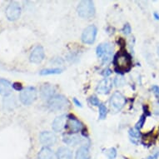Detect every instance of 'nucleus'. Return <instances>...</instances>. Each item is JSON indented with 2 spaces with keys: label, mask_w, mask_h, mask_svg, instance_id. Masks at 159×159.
<instances>
[{
  "label": "nucleus",
  "mask_w": 159,
  "mask_h": 159,
  "mask_svg": "<svg viewBox=\"0 0 159 159\" xmlns=\"http://www.w3.org/2000/svg\"><path fill=\"white\" fill-rule=\"evenodd\" d=\"M73 102H75V104L77 105V106H78V107H82L81 102H79V101H78V99H77V98L73 99Z\"/></svg>",
  "instance_id": "2f4dec72"
},
{
  "label": "nucleus",
  "mask_w": 159,
  "mask_h": 159,
  "mask_svg": "<svg viewBox=\"0 0 159 159\" xmlns=\"http://www.w3.org/2000/svg\"><path fill=\"white\" fill-rule=\"evenodd\" d=\"M78 13L81 18H92L95 14V8H94L93 3L89 0L80 2L78 6Z\"/></svg>",
  "instance_id": "f03ea898"
},
{
  "label": "nucleus",
  "mask_w": 159,
  "mask_h": 159,
  "mask_svg": "<svg viewBox=\"0 0 159 159\" xmlns=\"http://www.w3.org/2000/svg\"><path fill=\"white\" fill-rule=\"evenodd\" d=\"M152 92L154 93V94L156 95L157 98H159V87L154 85V86H152Z\"/></svg>",
  "instance_id": "c85d7f7f"
},
{
  "label": "nucleus",
  "mask_w": 159,
  "mask_h": 159,
  "mask_svg": "<svg viewBox=\"0 0 159 159\" xmlns=\"http://www.w3.org/2000/svg\"><path fill=\"white\" fill-rule=\"evenodd\" d=\"M68 117L66 115H61L57 117L52 123V129L55 132H61L67 126Z\"/></svg>",
  "instance_id": "f8f14e48"
},
{
  "label": "nucleus",
  "mask_w": 159,
  "mask_h": 159,
  "mask_svg": "<svg viewBox=\"0 0 159 159\" xmlns=\"http://www.w3.org/2000/svg\"><path fill=\"white\" fill-rule=\"evenodd\" d=\"M154 113L156 115H159V101L158 102H157L155 103V106H154Z\"/></svg>",
  "instance_id": "c756f323"
},
{
  "label": "nucleus",
  "mask_w": 159,
  "mask_h": 159,
  "mask_svg": "<svg viewBox=\"0 0 159 159\" xmlns=\"http://www.w3.org/2000/svg\"><path fill=\"white\" fill-rule=\"evenodd\" d=\"M21 15V8L17 2H11L6 8V16L9 21H15Z\"/></svg>",
  "instance_id": "423d86ee"
},
{
  "label": "nucleus",
  "mask_w": 159,
  "mask_h": 159,
  "mask_svg": "<svg viewBox=\"0 0 159 159\" xmlns=\"http://www.w3.org/2000/svg\"><path fill=\"white\" fill-rule=\"evenodd\" d=\"M38 159H54L53 152L52 150L47 147H44L41 149L38 155Z\"/></svg>",
  "instance_id": "a211bd4d"
},
{
  "label": "nucleus",
  "mask_w": 159,
  "mask_h": 159,
  "mask_svg": "<svg viewBox=\"0 0 159 159\" xmlns=\"http://www.w3.org/2000/svg\"><path fill=\"white\" fill-rule=\"evenodd\" d=\"M113 48L109 43H102L97 48V55L98 57H102L103 63H108L112 56Z\"/></svg>",
  "instance_id": "39448f33"
},
{
  "label": "nucleus",
  "mask_w": 159,
  "mask_h": 159,
  "mask_svg": "<svg viewBox=\"0 0 159 159\" xmlns=\"http://www.w3.org/2000/svg\"><path fill=\"white\" fill-rule=\"evenodd\" d=\"M105 153H106V155H107V157L109 159H114L116 157V156H117V151L113 148L107 149Z\"/></svg>",
  "instance_id": "4be33fe9"
},
{
  "label": "nucleus",
  "mask_w": 159,
  "mask_h": 159,
  "mask_svg": "<svg viewBox=\"0 0 159 159\" xmlns=\"http://www.w3.org/2000/svg\"><path fill=\"white\" fill-rule=\"evenodd\" d=\"M129 134H130L131 137L133 138H139L140 137V132L138 129L136 128H133V129H130L129 130Z\"/></svg>",
  "instance_id": "b1692460"
},
{
  "label": "nucleus",
  "mask_w": 159,
  "mask_h": 159,
  "mask_svg": "<svg viewBox=\"0 0 159 159\" xmlns=\"http://www.w3.org/2000/svg\"><path fill=\"white\" fill-rule=\"evenodd\" d=\"M115 84H116V86H121L122 84L124 83V80H123V78H118V77H117V78H115V81H114Z\"/></svg>",
  "instance_id": "a878e982"
},
{
  "label": "nucleus",
  "mask_w": 159,
  "mask_h": 159,
  "mask_svg": "<svg viewBox=\"0 0 159 159\" xmlns=\"http://www.w3.org/2000/svg\"><path fill=\"white\" fill-rule=\"evenodd\" d=\"M12 93V84L6 79H0V94L8 97Z\"/></svg>",
  "instance_id": "2eb2a0df"
},
{
  "label": "nucleus",
  "mask_w": 159,
  "mask_h": 159,
  "mask_svg": "<svg viewBox=\"0 0 159 159\" xmlns=\"http://www.w3.org/2000/svg\"><path fill=\"white\" fill-rule=\"evenodd\" d=\"M62 72L60 68H48V69H43L40 72L41 75H51V74H59Z\"/></svg>",
  "instance_id": "aec40b11"
},
{
  "label": "nucleus",
  "mask_w": 159,
  "mask_h": 159,
  "mask_svg": "<svg viewBox=\"0 0 159 159\" xmlns=\"http://www.w3.org/2000/svg\"><path fill=\"white\" fill-rule=\"evenodd\" d=\"M19 99L23 104H32L37 99V90L33 87H29L23 89L19 94Z\"/></svg>",
  "instance_id": "20e7f679"
},
{
  "label": "nucleus",
  "mask_w": 159,
  "mask_h": 159,
  "mask_svg": "<svg viewBox=\"0 0 159 159\" xmlns=\"http://www.w3.org/2000/svg\"><path fill=\"white\" fill-rule=\"evenodd\" d=\"M145 121H146V116L145 115H143L140 118H139V121H138L137 124L135 126L136 129H138V130H140L142 128H143V126L144 123H145Z\"/></svg>",
  "instance_id": "5701e85b"
},
{
  "label": "nucleus",
  "mask_w": 159,
  "mask_h": 159,
  "mask_svg": "<svg viewBox=\"0 0 159 159\" xmlns=\"http://www.w3.org/2000/svg\"><path fill=\"white\" fill-rule=\"evenodd\" d=\"M97 35V28L94 25H90L84 29L82 34V40L84 43L92 44L93 43Z\"/></svg>",
  "instance_id": "6e6552de"
},
{
  "label": "nucleus",
  "mask_w": 159,
  "mask_h": 159,
  "mask_svg": "<svg viewBox=\"0 0 159 159\" xmlns=\"http://www.w3.org/2000/svg\"><path fill=\"white\" fill-rule=\"evenodd\" d=\"M89 102L92 105H94V106H99V100L98 99V98L95 96H92L90 98H89Z\"/></svg>",
  "instance_id": "393cba45"
},
{
  "label": "nucleus",
  "mask_w": 159,
  "mask_h": 159,
  "mask_svg": "<svg viewBox=\"0 0 159 159\" xmlns=\"http://www.w3.org/2000/svg\"><path fill=\"white\" fill-rule=\"evenodd\" d=\"M107 107H105L104 104L99 105V117H100V119H104L107 116Z\"/></svg>",
  "instance_id": "412c9836"
},
{
  "label": "nucleus",
  "mask_w": 159,
  "mask_h": 159,
  "mask_svg": "<svg viewBox=\"0 0 159 159\" xmlns=\"http://www.w3.org/2000/svg\"><path fill=\"white\" fill-rule=\"evenodd\" d=\"M30 61L32 63H41L44 58V50L41 46H37L30 54Z\"/></svg>",
  "instance_id": "9d476101"
},
{
  "label": "nucleus",
  "mask_w": 159,
  "mask_h": 159,
  "mask_svg": "<svg viewBox=\"0 0 159 159\" xmlns=\"http://www.w3.org/2000/svg\"><path fill=\"white\" fill-rule=\"evenodd\" d=\"M12 88L15 89V90H18V91H19V90L22 91V84H19V83H14V84H13Z\"/></svg>",
  "instance_id": "cd10ccee"
},
{
  "label": "nucleus",
  "mask_w": 159,
  "mask_h": 159,
  "mask_svg": "<svg viewBox=\"0 0 159 159\" xmlns=\"http://www.w3.org/2000/svg\"><path fill=\"white\" fill-rule=\"evenodd\" d=\"M158 156H159V152H157V153L153 154V155H152V156H150L149 157H148L147 159H157Z\"/></svg>",
  "instance_id": "7c9ffc66"
},
{
  "label": "nucleus",
  "mask_w": 159,
  "mask_h": 159,
  "mask_svg": "<svg viewBox=\"0 0 159 159\" xmlns=\"http://www.w3.org/2000/svg\"><path fill=\"white\" fill-rule=\"evenodd\" d=\"M37 159H38V158H37Z\"/></svg>",
  "instance_id": "f704fd0d"
},
{
  "label": "nucleus",
  "mask_w": 159,
  "mask_h": 159,
  "mask_svg": "<svg viewBox=\"0 0 159 159\" xmlns=\"http://www.w3.org/2000/svg\"><path fill=\"white\" fill-rule=\"evenodd\" d=\"M68 106V99L63 95H55L48 100V107L52 111L63 110Z\"/></svg>",
  "instance_id": "7ed1b4c3"
},
{
  "label": "nucleus",
  "mask_w": 159,
  "mask_h": 159,
  "mask_svg": "<svg viewBox=\"0 0 159 159\" xmlns=\"http://www.w3.org/2000/svg\"><path fill=\"white\" fill-rule=\"evenodd\" d=\"M157 53H158V55H159V47H158V48H157Z\"/></svg>",
  "instance_id": "72a5a7b5"
},
{
  "label": "nucleus",
  "mask_w": 159,
  "mask_h": 159,
  "mask_svg": "<svg viewBox=\"0 0 159 159\" xmlns=\"http://www.w3.org/2000/svg\"><path fill=\"white\" fill-rule=\"evenodd\" d=\"M67 127H68V130L70 131L72 133H76L78 132L83 129V124L81 122H79L78 119H76L75 117H70L68 118V122H67Z\"/></svg>",
  "instance_id": "9b49d317"
},
{
  "label": "nucleus",
  "mask_w": 159,
  "mask_h": 159,
  "mask_svg": "<svg viewBox=\"0 0 159 159\" xmlns=\"http://www.w3.org/2000/svg\"><path fill=\"white\" fill-rule=\"evenodd\" d=\"M154 17H155V18H156V19H157V20H158L159 19V15L158 14H157V13H154Z\"/></svg>",
  "instance_id": "473e14b6"
},
{
  "label": "nucleus",
  "mask_w": 159,
  "mask_h": 159,
  "mask_svg": "<svg viewBox=\"0 0 159 159\" xmlns=\"http://www.w3.org/2000/svg\"><path fill=\"white\" fill-rule=\"evenodd\" d=\"M111 89H112V81L109 78H105L99 83L96 90L98 93L107 94L111 91Z\"/></svg>",
  "instance_id": "4468645a"
},
{
  "label": "nucleus",
  "mask_w": 159,
  "mask_h": 159,
  "mask_svg": "<svg viewBox=\"0 0 159 159\" xmlns=\"http://www.w3.org/2000/svg\"><path fill=\"white\" fill-rule=\"evenodd\" d=\"M123 32L125 34H129L131 33V27L129 24H125L124 25V27H123Z\"/></svg>",
  "instance_id": "bb28decb"
},
{
  "label": "nucleus",
  "mask_w": 159,
  "mask_h": 159,
  "mask_svg": "<svg viewBox=\"0 0 159 159\" xmlns=\"http://www.w3.org/2000/svg\"><path fill=\"white\" fill-rule=\"evenodd\" d=\"M89 149L86 147H81L78 149L75 159H89Z\"/></svg>",
  "instance_id": "6ab92c4d"
},
{
  "label": "nucleus",
  "mask_w": 159,
  "mask_h": 159,
  "mask_svg": "<svg viewBox=\"0 0 159 159\" xmlns=\"http://www.w3.org/2000/svg\"><path fill=\"white\" fill-rule=\"evenodd\" d=\"M39 140L43 145H44L45 147H48L52 146L56 143L57 138L54 133H51V132H43L40 133Z\"/></svg>",
  "instance_id": "1a4fd4ad"
},
{
  "label": "nucleus",
  "mask_w": 159,
  "mask_h": 159,
  "mask_svg": "<svg viewBox=\"0 0 159 159\" xmlns=\"http://www.w3.org/2000/svg\"><path fill=\"white\" fill-rule=\"evenodd\" d=\"M54 93V87L50 84H44L41 87V89H40V95L43 100H49L50 98H52Z\"/></svg>",
  "instance_id": "ddd939ff"
},
{
  "label": "nucleus",
  "mask_w": 159,
  "mask_h": 159,
  "mask_svg": "<svg viewBox=\"0 0 159 159\" xmlns=\"http://www.w3.org/2000/svg\"><path fill=\"white\" fill-rule=\"evenodd\" d=\"M126 104V98L119 92H116L112 94L110 98V106L114 111H119Z\"/></svg>",
  "instance_id": "0eeeda50"
},
{
  "label": "nucleus",
  "mask_w": 159,
  "mask_h": 159,
  "mask_svg": "<svg viewBox=\"0 0 159 159\" xmlns=\"http://www.w3.org/2000/svg\"><path fill=\"white\" fill-rule=\"evenodd\" d=\"M57 159H73V153L68 148H60L57 152Z\"/></svg>",
  "instance_id": "dca6fc26"
},
{
  "label": "nucleus",
  "mask_w": 159,
  "mask_h": 159,
  "mask_svg": "<svg viewBox=\"0 0 159 159\" xmlns=\"http://www.w3.org/2000/svg\"><path fill=\"white\" fill-rule=\"evenodd\" d=\"M115 66L117 70L121 72H127L130 69L131 64V57L127 52H121L117 53L115 57Z\"/></svg>",
  "instance_id": "f257e3e1"
},
{
  "label": "nucleus",
  "mask_w": 159,
  "mask_h": 159,
  "mask_svg": "<svg viewBox=\"0 0 159 159\" xmlns=\"http://www.w3.org/2000/svg\"><path fill=\"white\" fill-rule=\"evenodd\" d=\"M63 142L68 145H76L80 142V137H78V135H75V134H73V133L66 134L63 137Z\"/></svg>",
  "instance_id": "f3484780"
}]
</instances>
